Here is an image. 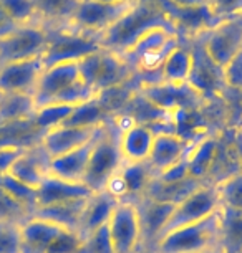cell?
Returning a JSON list of instances; mask_svg holds the SVG:
<instances>
[{
  "mask_svg": "<svg viewBox=\"0 0 242 253\" xmlns=\"http://www.w3.org/2000/svg\"><path fill=\"white\" fill-rule=\"evenodd\" d=\"M156 25L176 27L161 0H136L135 5L99 37V45L125 55L138 38Z\"/></svg>",
  "mask_w": 242,
  "mask_h": 253,
  "instance_id": "cell-1",
  "label": "cell"
},
{
  "mask_svg": "<svg viewBox=\"0 0 242 253\" xmlns=\"http://www.w3.org/2000/svg\"><path fill=\"white\" fill-rule=\"evenodd\" d=\"M32 96L35 106L39 108L48 103H63L77 106L93 98L95 94L80 80L78 61H68V63L45 66Z\"/></svg>",
  "mask_w": 242,
  "mask_h": 253,
  "instance_id": "cell-2",
  "label": "cell"
},
{
  "mask_svg": "<svg viewBox=\"0 0 242 253\" xmlns=\"http://www.w3.org/2000/svg\"><path fill=\"white\" fill-rule=\"evenodd\" d=\"M221 210V209H219ZM219 252V212L201 222L164 233L149 253H212Z\"/></svg>",
  "mask_w": 242,
  "mask_h": 253,
  "instance_id": "cell-3",
  "label": "cell"
},
{
  "mask_svg": "<svg viewBox=\"0 0 242 253\" xmlns=\"http://www.w3.org/2000/svg\"><path fill=\"white\" fill-rule=\"evenodd\" d=\"M118 124L115 119L99 127L97 137L93 141L92 152L85 172L83 184L92 190L98 192L106 187L110 179L123 166L121 152L118 147Z\"/></svg>",
  "mask_w": 242,
  "mask_h": 253,
  "instance_id": "cell-4",
  "label": "cell"
},
{
  "mask_svg": "<svg viewBox=\"0 0 242 253\" xmlns=\"http://www.w3.org/2000/svg\"><path fill=\"white\" fill-rule=\"evenodd\" d=\"M80 80L93 94L133 80L135 68L120 53L99 48L78 61Z\"/></svg>",
  "mask_w": 242,
  "mask_h": 253,
  "instance_id": "cell-5",
  "label": "cell"
},
{
  "mask_svg": "<svg viewBox=\"0 0 242 253\" xmlns=\"http://www.w3.org/2000/svg\"><path fill=\"white\" fill-rule=\"evenodd\" d=\"M181 43V35L173 25H156L146 30L131 48L126 51L125 58L128 60L135 71L141 73H158V68L168 51Z\"/></svg>",
  "mask_w": 242,
  "mask_h": 253,
  "instance_id": "cell-6",
  "label": "cell"
},
{
  "mask_svg": "<svg viewBox=\"0 0 242 253\" xmlns=\"http://www.w3.org/2000/svg\"><path fill=\"white\" fill-rule=\"evenodd\" d=\"M48 28V42L42 55L44 66L56 63L80 61L90 53H95L101 48L99 37L90 33L73 30L70 27H47Z\"/></svg>",
  "mask_w": 242,
  "mask_h": 253,
  "instance_id": "cell-7",
  "label": "cell"
},
{
  "mask_svg": "<svg viewBox=\"0 0 242 253\" xmlns=\"http://www.w3.org/2000/svg\"><path fill=\"white\" fill-rule=\"evenodd\" d=\"M219 209L221 204H219V197H217L216 184L204 182L194 192L189 194L188 197H184L174 205L173 210H171L168 222H166L163 232H161V237L178 227L201 222L204 218L214 215L216 212H219Z\"/></svg>",
  "mask_w": 242,
  "mask_h": 253,
  "instance_id": "cell-8",
  "label": "cell"
},
{
  "mask_svg": "<svg viewBox=\"0 0 242 253\" xmlns=\"http://www.w3.org/2000/svg\"><path fill=\"white\" fill-rule=\"evenodd\" d=\"M135 2L108 3L101 2V0H80L72 18L65 27L90 33L95 37H101L113 23L120 20L135 5Z\"/></svg>",
  "mask_w": 242,
  "mask_h": 253,
  "instance_id": "cell-9",
  "label": "cell"
},
{
  "mask_svg": "<svg viewBox=\"0 0 242 253\" xmlns=\"http://www.w3.org/2000/svg\"><path fill=\"white\" fill-rule=\"evenodd\" d=\"M48 42V28L40 22L18 25L0 40V65L42 58Z\"/></svg>",
  "mask_w": 242,
  "mask_h": 253,
  "instance_id": "cell-10",
  "label": "cell"
},
{
  "mask_svg": "<svg viewBox=\"0 0 242 253\" xmlns=\"http://www.w3.org/2000/svg\"><path fill=\"white\" fill-rule=\"evenodd\" d=\"M140 94L151 106L164 114L178 111H191L204 103L201 96L189 84H171L164 81H143L140 84Z\"/></svg>",
  "mask_w": 242,
  "mask_h": 253,
  "instance_id": "cell-11",
  "label": "cell"
},
{
  "mask_svg": "<svg viewBox=\"0 0 242 253\" xmlns=\"http://www.w3.org/2000/svg\"><path fill=\"white\" fill-rule=\"evenodd\" d=\"M115 253H140L141 250V225L136 204L118 202L106 223Z\"/></svg>",
  "mask_w": 242,
  "mask_h": 253,
  "instance_id": "cell-12",
  "label": "cell"
},
{
  "mask_svg": "<svg viewBox=\"0 0 242 253\" xmlns=\"http://www.w3.org/2000/svg\"><path fill=\"white\" fill-rule=\"evenodd\" d=\"M202 50L216 66L222 68L242 48V22L239 17L221 20L197 38Z\"/></svg>",
  "mask_w": 242,
  "mask_h": 253,
  "instance_id": "cell-13",
  "label": "cell"
},
{
  "mask_svg": "<svg viewBox=\"0 0 242 253\" xmlns=\"http://www.w3.org/2000/svg\"><path fill=\"white\" fill-rule=\"evenodd\" d=\"M154 177L148 162L128 164L123 162L120 170L110 179L105 190H108L118 202H133L143 197L146 187Z\"/></svg>",
  "mask_w": 242,
  "mask_h": 253,
  "instance_id": "cell-14",
  "label": "cell"
},
{
  "mask_svg": "<svg viewBox=\"0 0 242 253\" xmlns=\"http://www.w3.org/2000/svg\"><path fill=\"white\" fill-rule=\"evenodd\" d=\"M50 170V157L40 142L23 147L8 167L7 174L30 189H39Z\"/></svg>",
  "mask_w": 242,
  "mask_h": 253,
  "instance_id": "cell-15",
  "label": "cell"
},
{
  "mask_svg": "<svg viewBox=\"0 0 242 253\" xmlns=\"http://www.w3.org/2000/svg\"><path fill=\"white\" fill-rule=\"evenodd\" d=\"M116 124L120 127V131H118V147H120L123 162L138 164V162L148 161L151 146H153L154 136L158 131H154L151 124L145 123L128 121L126 124H121L116 121Z\"/></svg>",
  "mask_w": 242,
  "mask_h": 253,
  "instance_id": "cell-16",
  "label": "cell"
},
{
  "mask_svg": "<svg viewBox=\"0 0 242 253\" xmlns=\"http://www.w3.org/2000/svg\"><path fill=\"white\" fill-rule=\"evenodd\" d=\"M194 43L191 45L193 55H194V63L191 70V76L188 80V84L201 96L202 101L217 96L221 93L219 88H226L224 81H222L221 68L216 66L211 61L209 56L206 55V51L202 50L199 40H193Z\"/></svg>",
  "mask_w": 242,
  "mask_h": 253,
  "instance_id": "cell-17",
  "label": "cell"
},
{
  "mask_svg": "<svg viewBox=\"0 0 242 253\" xmlns=\"http://www.w3.org/2000/svg\"><path fill=\"white\" fill-rule=\"evenodd\" d=\"M136 210L141 225V250L140 253H149L154 243L161 237V232L171 215L174 205L156 202V200L141 197L136 200Z\"/></svg>",
  "mask_w": 242,
  "mask_h": 253,
  "instance_id": "cell-18",
  "label": "cell"
},
{
  "mask_svg": "<svg viewBox=\"0 0 242 253\" xmlns=\"http://www.w3.org/2000/svg\"><path fill=\"white\" fill-rule=\"evenodd\" d=\"M44 68L42 58L0 65V91L32 94Z\"/></svg>",
  "mask_w": 242,
  "mask_h": 253,
  "instance_id": "cell-19",
  "label": "cell"
},
{
  "mask_svg": "<svg viewBox=\"0 0 242 253\" xmlns=\"http://www.w3.org/2000/svg\"><path fill=\"white\" fill-rule=\"evenodd\" d=\"M189 149H191V142L178 132H156L149 157L146 162L156 175L186 159Z\"/></svg>",
  "mask_w": 242,
  "mask_h": 253,
  "instance_id": "cell-20",
  "label": "cell"
},
{
  "mask_svg": "<svg viewBox=\"0 0 242 253\" xmlns=\"http://www.w3.org/2000/svg\"><path fill=\"white\" fill-rule=\"evenodd\" d=\"M101 127V126H99ZM99 127H75V126H58L44 132L40 146L48 154L50 159L72 152L78 147L88 144L97 136Z\"/></svg>",
  "mask_w": 242,
  "mask_h": 253,
  "instance_id": "cell-21",
  "label": "cell"
},
{
  "mask_svg": "<svg viewBox=\"0 0 242 253\" xmlns=\"http://www.w3.org/2000/svg\"><path fill=\"white\" fill-rule=\"evenodd\" d=\"M164 3V2H163ZM168 10L169 17L173 18L174 25L178 28V33L181 37H186L189 42L197 40L204 33L214 28L221 20L214 15L209 3L196 8H188V10H176V8H169L164 5Z\"/></svg>",
  "mask_w": 242,
  "mask_h": 253,
  "instance_id": "cell-22",
  "label": "cell"
},
{
  "mask_svg": "<svg viewBox=\"0 0 242 253\" xmlns=\"http://www.w3.org/2000/svg\"><path fill=\"white\" fill-rule=\"evenodd\" d=\"M118 200L108 192V190H98L88 195L87 202H85L82 218H80L78 225V235L85 238L90 233L97 232L98 228L105 227L111 217L113 209L116 207Z\"/></svg>",
  "mask_w": 242,
  "mask_h": 253,
  "instance_id": "cell-23",
  "label": "cell"
},
{
  "mask_svg": "<svg viewBox=\"0 0 242 253\" xmlns=\"http://www.w3.org/2000/svg\"><path fill=\"white\" fill-rule=\"evenodd\" d=\"M90 194L92 190L83 182H68V180L48 174L37 189V209L70 202V200L87 199Z\"/></svg>",
  "mask_w": 242,
  "mask_h": 253,
  "instance_id": "cell-24",
  "label": "cell"
},
{
  "mask_svg": "<svg viewBox=\"0 0 242 253\" xmlns=\"http://www.w3.org/2000/svg\"><path fill=\"white\" fill-rule=\"evenodd\" d=\"M194 63V55L193 48L189 45H184L183 42L173 46L168 55L164 56V60L161 61L158 68L159 81L171 84H186L189 76H191Z\"/></svg>",
  "mask_w": 242,
  "mask_h": 253,
  "instance_id": "cell-25",
  "label": "cell"
},
{
  "mask_svg": "<svg viewBox=\"0 0 242 253\" xmlns=\"http://www.w3.org/2000/svg\"><path fill=\"white\" fill-rule=\"evenodd\" d=\"M97 134H98V132H97ZM95 137H97V136H95ZM95 137L88 142V144L78 147V149L50 159L48 174L55 175V177H58V179L68 180V182H83V177H85V172H87L90 152H92Z\"/></svg>",
  "mask_w": 242,
  "mask_h": 253,
  "instance_id": "cell-26",
  "label": "cell"
},
{
  "mask_svg": "<svg viewBox=\"0 0 242 253\" xmlns=\"http://www.w3.org/2000/svg\"><path fill=\"white\" fill-rule=\"evenodd\" d=\"M217 156H219V141H217V137H201L191 146V149H189L186 156L189 175L193 179L207 182V174L211 172Z\"/></svg>",
  "mask_w": 242,
  "mask_h": 253,
  "instance_id": "cell-27",
  "label": "cell"
},
{
  "mask_svg": "<svg viewBox=\"0 0 242 253\" xmlns=\"http://www.w3.org/2000/svg\"><path fill=\"white\" fill-rule=\"evenodd\" d=\"M202 180L197 179H184L179 182H163L158 177H153L151 182L146 187L143 197L156 200V202H163L169 205H176L179 200H183L184 197H188L189 194L194 192L199 185H202Z\"/></svg>",
  "mask_w": 242,
  "mask_h": 253,
  "instance_id": "cell-28",
  "label": "cell"
},
{
  "mask_svg": "<svg viewBox=\"0 0 242 253\" xmlns=\"http://www.w3.org/2000/svg\"><path fill=\"white\" fill-rule=\"evenodd\" d=\"M87 199L70 200V202L55 204V205H48V207L37 209L35 212H33V215L45 218V220L61 227L63 230L78 232L80 218H82V212H83Z\"/></svg>",
  "mask_w": 242,
  "mask_h": 253,
  "instance_id": "cell-29",
  "label": "cell"
},
{
  "mask_svg": "<svg viewBox=\"0 0 242 253\" xmlns=\"http://www.w3.org/2000/svg\"><path fill=\"white\" fill-rule=\"evenodd\" d=\"M35 101L32 94L3 93L0 101V127L8 124L30 121L35 114Z\"/></svg>",
  "mask_w": 242,
  "mask_h": 253,
  "instance_id": "cell-30",
  "label": "cell"
},
{
  "mask_svg": "<svg viewBox=\"0 0 242 253\" xmlns=\"http://www.w3.org/2000/svg\"><path fill=\"white\" fill-rule=\"evenodd\" d=\"M111 119L115 118L111 116L110 111L103 106V103L97 96H93L87 99V101L77 104L63 126L99 127V126H105L106 123H110Z\"/></svg>",
  "mask_w": 242,
  "mask_h": 253,
  "instance_id": "cell-31",
  "label": "cell"
},
{
  "mask_svg": "<svg viewBox=\"0 0 242 253\" xmlns=\"http://www.w3.org/2000/svg\"><path fill=\"white\" fill-rule=\"evenodd\" d=\"M219 252L242 253V213L219 210Z\"/></svg>",
  "mask_w": 242,
  "mask_h": 253,
  "instance_id": "cell-32",
  "label": "cell"
},
{
  "mask_svg": "<svg viewBox=\"0 0 242 253\" xmlns=\"http://www.w3.org/2000/svg\"><path fill=\"white\" fill-rule=\"evenodd\" d=\"M80 0H33L37 18L45 27H65Z\"/></svg>",
  "mask_w": 242,
  "mask_h": 253,
  "instance_id": "cell-33",
  "label": "cell"
},
{
  "mask_svg": "<svg viewBox=\"0 0 242 253\" xmlns=\"http://www.w3.org/2000/svg\"><path fill=\"white\" fill-rule=\"evenodd\" d=\"M72 104H63V103H48L44 106H39L35 109V114L32 118V123L35 124V127L42 134L53 127L63 126L65 121L73 111Z\"/></svg>",
  "mask_w": 242,
  "mask_h": 253,
  "instance_id": "cell-34",
  "label": "cell"
},
{
  "mask_svg": "<svg viewBox=\"0 0 242 253\" xmlns=\"http://www.w3.org/2000/svg\"><path fill=\"white\" fill-rule=\"evenodd\" d=\"M214 184L221 207L242 213V174L236 170L234 174Z\"/></svg>",
  "mask_w": 242,
  "mask_h": 253,
  "instance_id": "cell-35",
  "label": "cell"
},
{
  "mask_svg": "<svg viewBox=\"0 0 242 253\" xmlns=\"http://www.w3.org/2000/svg\"><path fill=\"white\" fill-rule=\"evenodd\" d=\"M30 217H33L32 210L0 185V222L22 225Z\"/></svg>",
  "mask_w": 242,
  "mask_h": 253,
  "instance_id": "cell-36",
  "label": "cell"
},
{
  "mask_svg": "<svg viewBox=\"0 0 242 253\" xmlns=\"http://www.w3.org/2000/svg\"><path fill=\"white\" fill-rule=\"evenodd\" d=\"M0 3L10 15L17 25H27V23L39 22L33 0H0Z\"/></svg>",
  "mask_w": 242,
  "mask_h": 253,
  "instance_id": "cell-37",
  "label": "cell"
},
{
  "mask_svg": "<svg viewBox=\"0 0 242 253\" xmlns=\"http://www.w3.org/2000/svg\"><path fill=\"white\" fill-rule=\"evenodd\" d=\"M0 185L3 189H7L13 197L18 199L23 205H27L32 212H35L37 209V190L30 189L27 185H23L22 182H18L13 177H10L8 174H2L0 175Z\"/></svg>",
  "mask_w": 242,
  "mask_h": 253,
  "instance_id": "cell-38",
  "label": "cell"
},
{
  "mask_svg": "<svg viewBox=\"0 0 242 253\" xmlns=\"http://www.w3.org/2000/svg\"><path fill=\"white\" fill-rule=\"evenodd\" d=\"M78 253H115L110 237H108L106 225L82 238V245H80Z\"/></svg>",
  "mask_w": 242,
  "mask_h": 253,
  "instance_id": "cell-39",
  "label": "cell"
},
{
  "mask_svg": "<svg viewBox=\"0 0 242 253\" xmlns=\"http://www.w3.org/2000/svg\"><path fill=\"white\" fill-rule=\"evenodd\" d=\"M224 86L232 91H242V48L221 68Z\"/></svg>",
  "mask_w": 242,
  "mask_h": 253,
  "instance_id": "cell-40",
  "label": "cell"
},
{
  "mask_svg": "<svg viewBox=\"0 0 242 253\" xmlns=\"http://www.w3.org/2000/svg\"><path fill=\"white\" fill-rule=\"evenodd\" d=\"M0 253H22L20 225L0 222Z\"/></svg>",
  "mask_w": 242,
  "mask_h": 253,
  "instance_id": "cell-41",
  "label": "cell"
},
{
  "mask_svg": "<svg viewBox=\"0 0 242 253\" xmlns=\"http://www.w3.org/2000/svg\"><path fill=\"white\" fill-rule=\"evenodd\" d=\"M80 245H82V237L77 232L61 230L51 240L45 253H78Z\"/></svg>",
  "mask_w": 242,
  "mask_h": 253,
  "instance_id": "cell-42",
  "label": "cell"
},
{
  "mask_svg": "<svg viewBox=\"0 0 242 253\" xmlns=\"http://www.w3.org/2000/svg\"><path fill=\"white\" fill-rule=\"evenodd\" d=\"M209 7L219 20L239 17L242 12V0H211Z\"/></svg>",
  "mask_w": 242,
  "mask_h": 253,
  "instance_id": "cell-43",
  "label": "cell"
},
{
  "mask_svg": "<svg viewBox=\"0 0 242 253\" xmlns=\"http://www.w3.org/2000/svg\"><path fill=\"white\" fill-rule=\"evenodd\" d=\"M154 177H158L159 180H163V182H179V180L189 179L191 175H189L186 159H183L181 162H178V164H174L173 167H169V169L156 174Z\"/></svg>",
  "mask_w": 242,
  "mask_h": 253,
  "instance_id": "cell-44",
  "label": "cell"
},
{
  "mask_svg": "<svg viewBox=\"0 0 242 253\" xmlns=\"http://www.w3.org/2000/svg\"><path fill=\"white\" fill-rule=\"evenodd\" d=\"M17 27L18 25L12 20L10 15L7 13V10L3 8V5L0 3V40L5 38L7 35H10Z\"/></svg>",
  "mask_w": 242,
  "mask_h": 253,
  "instance_id": "cell-45",
  "label": "cell"
},
{
  "mask_svg": "<svg viewBox=\"0 0 242 253\" xmlns=\"http://www.w3.org/2000/svg\"><path fill=\"white\" fill-rule=\"evenodd\" d=\"M206 0H164V5L176 10H188V8H196L201 5H206Z\"/></svg>",
  "mask_w": 242,
  "mask_h": 253,
  "instance_id": "cell-46",
  "label": "cell"
},
{
  "mask_svg": "<svg viewBox=\"0 0 242 253\" xmlns=\"http://www.w3.org/2000/svg\"><path fill=\"white\" fill-rule=\"evenodd\" d=\"M101 2H108V3H125V2H135V0H101Z\"/></svg>",
  "mask_w": 242,
  "mask_h": 253,
  "instance_id": "cell-47",
  "label": "cell"
},
{
  "mask_svg": "<svg viewBox=\"0 0 242 253\" xmlns=\"http://www.w3.org/2000/svg\"><path fill=\"white\" fill-rule=\"evenodd\" d=\"M237 172H241V174H242V152H241V156H239V164H237Z\"/></svg>",
  "mask_w": 242,
  "mask_h": 253,
  "instance_id": "cell-48",
  "label": "cell"
},
{
  "mask_svg": "<svg viewBox=\"0 0 242 253\" xmlns=\"http://www.w3.org/2000/svg\"><path fill=\"white\" fill-rule=\"evenodd\" d=\"M239 134H241V141H242V127H241V129H239Z\"/></svg>",
  "mask_w": 242,
  "mask_h": 253,
  "instance_id": "cell-49",
  "label": "cell"
},
{
  "mask_svg": "<svg viewBox=\"0 0 242 253\" xmlns=\"http://www.w3.org/2000/svg\"><path fill=\"white\" fill-rule=\"evenodd\" d=\"M2 96H3V93H2V91H0V101H2Z\"/></svg>",
  "mask_w": 242,
  "mask_h": 253,
  "instance_id": "cell-50",
  "label": "cell"
},
{
  "mask_svg": "<svg viewBox=\"0 0 242 253\" xmlns=\"http://www.w3.org/2000/svg\"><path fill=\"white\" fill-rule=\"evenodd\" d=\"M239 18H241V22H242V12H241V15H239Z\"/></svg>",
  "mask_w": 242,
  "mask_h": 253,
  "instance_id": "cell-51",
  "label": "cell"
},
{
  "mask_svg": "<svg viewBox=\"0 0 242 253\" xmlns=\"http://www.w3.org/2000/svg\"><path fill=\"white\" fill-rule=\"evenodd\" d=\"M206 2H207V3H209V2H211V0H206Z\"/></svg>",
  "mask_w": 242,
  "mask_h": 253,
  "instance_id": "cell-52",
  "label": "cell"
},
{
  "mask_svg": "<svg viewBox=\"0 0 242 253\" xmlns=\"http://www.w3.org/2000/svg\"><path fill=\"white\" fill-rule=\"evenodd\" d=\"M212 253H221V252H212Z\"/></svg>",
  "mask_w": 242,
  "mask_h": 253,
  "instance_id": "cell-53",
  "label": "cell"
}]
</instances>
